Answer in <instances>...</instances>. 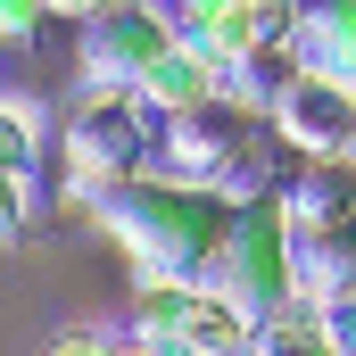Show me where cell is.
Wrapping results in <instances>:
<instances>
[{"label":"cell","instance_id":"obj_10","mask_svg":"<svg viewBox=\"0 0 356 356\" xmlns=\"http://www.w3.org/2000/svg\"><path fill=\"white\" fill-rule=\"evenodd\" d=\"M323 348V323H315V298H282L257 315V332H249V356H307Z\"/></svg>","mask_w":356,"mask_h":356},{"label":"cell","instance_id":"obj_5","mask_svg":"<svg viewBox=\"0 0 356 356\" xmlns=\"http://www.w3.org/2000/svg\"><path fill=\"white\" fill-rule=\"evenodd\" d=\"M266 124L282 133V149L307 158V166H340V158L356 149V99L332 91V83H315V75H298L290 91H273Z\"/></svg>","mask_w":356,"mask_h":356},{"label":"cell","instance_id":"obj_7","mask_svg":"<svg viewBox=\"0 0 356 356\" xmlns=\"http://www.w3.org/2000/svg\"><path fill=\"white\" fill-rule=\"evenodd\" d=\"M249 332H257V315L232 290L199 282L191 307H182V323H175V356H249Z\"/></svg>","mask_w":356,"mask_h":356},{"label":"cell","instance_id":"obj_4","mask_svg":"<svg viewBox=\"0 0 356 356\" xmlns=\"http://www.w3.org/2000/svg\"><path fill=\"white\" fill-rule=\"evenodd\" d=\"M175 50V25L158 0H108V8H83V83H141L158 58Z\"/></svg>","mask_w":356,"mask_h":356},{"label":"cell","instance_id":"obj_13","mask_svg":"<svg viewBox=\"0 0 356 356\" xmlns=\"http://www.w3.org/2000/svg\"><path fill=\"white\" fill-rule=\"evenodd\" d=\"M25 224H33V182H25V175H0V249L25 241Z\"/></svg>","mask_w":356,"mask_h":356},{"label":"cell","instance_id":"obj_9","mask_svg":"<svg viewBox=\"0 0 356 356\" xmlns=\"http://www.w3.org/2000/svg\"><path fill=\"white\" fill-rule=\"evenodd\" d=\"M298 75L348 91L356 83V17L348 8H298Z\"/></svg>","mask_w":356,"mask_h":356},{"label":"cell","instance_id":"obj_6","mask_svg":"<svg viewBox=\"0 0 356 356\" xmlns=\"http://www.w3.org/2000/svg\"><path fill=\"white\" fill-rule=\"evenodd\" d=\"M166 25H175L182 50L207 58L224 83H232L241 58L257 50V0H182V8H166Z\"/></svg>","mask_w":356,"mask_h":356},{"label":"cell","instance_id":"obj_15","mask_svg":"<svg viewBox=\"0 0 356 356\" xmlns=\"http://www.w3.org/2000/svg\"><path fill=\"white\" fill-rule=\"evenodd\" d=\"M116 356H175V348H149V340H124L116 332Z\"/></svg>","mask_w":356,"mask_h":356},{"label":"cell","instance_id":"obj_16","mask_svg":"<svg viewBox=\"0 0 356 356\" xmlns=\"http://www.w3.org/2000/svg\"><path fill=\"white\" fill-rule=\"evenodd\" d=\"M307 356H348V348H307Z\"/></svg>","mask_w":356,"mask_h":356},{"label":"cell","instance_id":"obj_8","mask_svg":"<svg viewBox=\"0 0 356 356\" xmlns=\"http://www.w3.org/2000/svg\"><path fill=\"white\" fill-rule=\"evenodd\" d=\"M133 99H141L158 124H182V116H199L207 99H224V75H216L207 58H191V50L175 42V50H166V58H158V67L133 83Z\"/></svg>","mask_w":356,"mask_h":356},{"label":"cell","instance_id":"obj_11","mask_svg":"<svg viewBox=\"0 0 356 356\" xmlns=\"http://www.w3.org/2000/svg\"><path fill=\"white\" fill-rule=\"evenodd\" d=\"M33 158H42V108L0 91V175H25L33 182Z\"/></svg>","mask_w":356,"mask_h":356},{"label":"cell","instance_id":"obj_3","mask_svg":"<svg viewBox=\"0 0 356 356\" xmlns=\"http://www.w3.org/2000/svg\"><path fill=\"white\" fill-rule=\"evenodd\" d=\"M216 290H232L249 315H266L282 298H298V241H290V224H282V207L266 199H249V207H232V232H224V257L207 273Z\"/></svg>","mask_w":356,"mask_h":356},{"label":"cell","instance_id":"obj_14","mask_svg":"<svg viewBox=\"0 0 356 356\" xmlns=\"http://www.w3.org/2000/svg\"><path fill=\"white\" fill-rule=\"evenodd\" d=\"M50 25V8L42 0H0V50H17V42H33Z\"/></svg>","mask_w":356,"mask_h":356},{"label":"cell","instance_id":"obj_12","mask_svg":"<svg viewBox=\"0 0 356 356\" xmlns=\"http://www.w3.org/2000/svg\"><path fill=\"white\" fill-rule=\"evenodd\" d=\"M42 356H116V332L108 323H67V332H50Z\"/></svg>","mask_w":356,"mask_h":356},{"label":"cell","instance_id":"obj_2","mask_svg":"<svg viewBox=\"0 0 356 356\" xmlns=\"http://www.w3.org/2000/svg\"><path fill=\"white\" fill-rule=\"evenodd\" d=\"M158 116L133 99L124 83H83L75 99V116H67V166H75V199L99 207L116 182H133L149 166V149H158Z\"/></svg>","mask_w":356,"mask_h":356},{"label":"cell","instance_id":"obj_1","mask_svg":"<svg viewBox=\"0 0 356 356\" xmlns=\"http://www.w3.org/2000/svg\"><path fill=\"white\" fill-rule=\"evenodd\" d=\"M99 224L124 241L133 273H175L207 282L232 232V199L224 191H182V182H116L99 199Z\"/></svg>","mask_w":356,"mask_h":356}]
</instances>
